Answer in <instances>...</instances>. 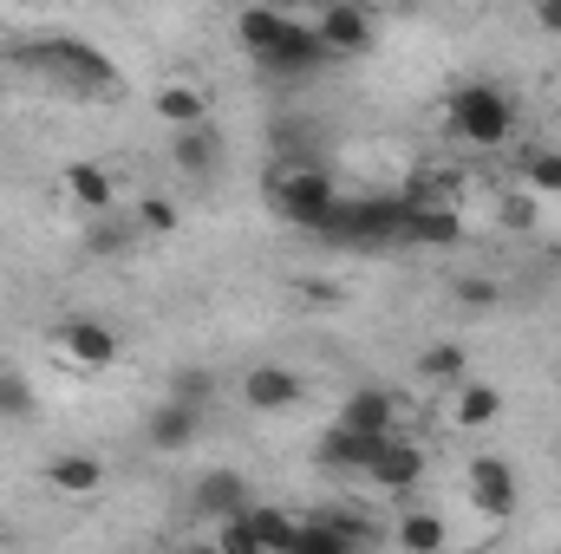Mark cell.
Segmentation results:
<instances>
[{"instance_id": "3", "label": "cell", "mask_w": 561, "mask_h": 554, "mask_svg": "<svg viewBox=\"0 0 561 554\" xmlns=\"http://www.w3.org/2000/svg\"><path fill=\"white\" fill-rule=\"evenodd\" d=\"M359 476H366V483H379L386 496H412V489L424 483V450L405 437V430H386V437H373V443H366Z\"/></svg>"}, {"instance_id": "16", "label": "cell", "mask_w": 561, "mask_h": 554, "mask_svg": "<svg viewBox=\"0 0 561 554\" xmlns=\"http://www.w3.org/2000/svg\"><path fill=\"white\" fill-rule=\"evenodd\" d=\"M190 503H196L203 516H236V509H249L255 496H249V476H242V470H209V476H196Z\"/></svg>"}, {"instance_id": "5", "label": "cell", "mask_w": 561, "mask_h": 554, "mask_svg": "<svg viewBox=\"0 0 561 554\" xmlns=\"http://www.w3.org/2000/svg\"><path fill=\"white\" fill-rule=\"evenodd\" d=\"M53 346H59L72 366H85V372H105V366L125 359V339H118L105 320H92V313H72V320L53 333Z\"/></svg>"}, {"instance_id": "22", "label": "cell", "mask_w": 561, "mask_h": 554, "mask_svg": "<svg viewBox=\"0 0 561 554\" xmlns=\"http://www.w3.org/2000/svg\"><path fill=\"white\" fill-rule=\"evenodd\" d=\"M131 242H144V235H138V222L118 216V209H99L92 229H85V249H92V255H118V249H131Z\"/></svg>"}, {"instance_id": "12", "label": "cell", "mask_w": 561, "mask_h": 554, "mask_svg": "<svg viewBox=\"0 0 561 554\" xmlns=\"http://www.w3.org/2000/svg\"><path fill=\"white\" fill-rule=\"evenodd\" d=\"M333 424H346V430H359V437H379V430H399V399L386 392V385H359Z\"/></svg>"}, {"instance_id": "6", "label": "cell", "mask_w": 561, "mask_h": 554, "mask_svg": "<svg viewBox=\"0 0 561 554\" xmlns=\"http://www.w3.org/2000/svg\"><path fill=\"white\" fill-rule=\"evenodd\" d=\"M313 33L327 39L333 59H359V53H373V13H366L359 0H327V7L313 13Z\"/></svg>"}, {"instance_id": "27", "label": "cell", "mask_w": 561, "mask_h": 554, "mask_svg": "<svg viewBox=\"0 0 561 554\" xmlns=\"http://www.w3.org/2000/svg\"><path fill=\"white\" fill-rule=\"evenodd\" d=\"M529 183H536V196H542V189H561V157L556 150H536V157H529Z\"/></svg>"}, {"instance_id": "10", "label": "cell", "mask_w": 561, "mask_h": 554, "mask_svg": "<svg viewBox=\"0 0 561 554\" xmlns=\"http://www.w3.org/2000/svg\"><path fill=\"white\" fill-rule=\"evenodd\" d=\"M39 476H46V489L66 496V503H85V496L105 489V463H99L92 450H59V457H46Z\"/></svg>"}, {"instance_id": "30", "label": "cell", "mask_w": 561, "mask_h": 554, "mask_svg": "<svg viewBox=\"0 0 561 554\" xmlns=\"http://www.w3.org/2000/svg\"><path fill=\"white\" fill-rule=\"evenodd\" d=\"M463 300H470V307H490V300H496V280H463Z\"/></svg>"}, {"instance_id": "9", "label": "cell", "mask_w": 561, "mask_h": 554, "mask_svg": "<svg viewBox=\"0 0 561 554\" xmlns=\"http://www.w3.org/2000/svg\"><path fill=\"white\" fill-rule=\"evenodd\" d=\"M196 430H203V412L196 405H183V399H157L150 417H144V443L157 450V457H176V450H190L196 443Z\"/></svg>"}, {"instance_id": "21", "label": "cell", "mask_w": 561, "mask_h": 554, "mask_svg": "<svg viewBox=\"0 0 561 554\" xmlns=\"http://www.w3.org/2000/svg\"><path fill=\"white\" fill-rule=\"evenodd\" d=\"M444 542H450V529H444V516H437V509H405V516H399V549L437 554Z\"/></svg>"}, {"instance_id": "15", "label": "cell", "mask_w": 561, "mask_h": 554, "mask_svg": "<svg viewBox=\"0 0 561 554\" xmlns=\"http://www.w3.org/2000/svg\"><path fill=\"white\" fill-rule=\"evenodd\" d=\"M170 163H176V176H216L222 143H216V131H209V118H203V125L170 131Z\"/></svg>"}, {"instance_id": "18", "label": "cell", "mask_w": 561, "mask_h": 554, "mask_svg": "<svg viewBox=\"0 0 561 554\" xmlns=\"http://www.w3.org/2000/svg\"><path fill=\"white\" fill-rule=\"evenodd\" d=\"M287 20H294L287 7H242V13H236V33H242V46H249V59H262V53L275 46V39H280V26H287Z\"/></svg>"}, {"instance_id": "1", "label": "cell", "mask_w": 561, "mask_h": 554, "mask_svg": "<svg viewBox=\"0 0 561 554\" xmlns=\"http://www.w3.org/2000/svg\"><path fill=\"white\" fill-rule=\"evenodd\" d=\"M444 125H450V138L470 143V150H496V143L516 138V99H510V85H496V79H470V85L450 92Z\"/></svg>"}, {"instance_id": "11", "label": "cell", "mask_w": 561, "mask_h": 554, "mask_svg": "<svg viewBox=\"0 0 561 554\" xmlns=\"http://www.w3.org/2000/svg\"><path fill=\"white\" fill-rule=\"evenodd\" d=\"M444 399H450V424H457V430H490V424L503 417V385L470 379V372H463Z\"/></svg>"}, {"instance_id": "28", "label": "cell", "mask_w": 561, "mask_h": 554, "mask_svg": "<svg viewBox=\"0 0 561 554\" xmlns=\"http://www.w3.org/2000/svg\"><path fill=\"white\" fill-rule=\"evenodd\" d=\"M503 222L529 229V222H536V203H529V196H510V203H503Z\"/></svg>"}, {"instance_id": "20", "label": "cell", "mask_w": 561, "mask_h": 554, "mask_svg": "<svg viewBox=\"0 0 561 554\" xmlns=\"http://www.w3.org/2000/svg\"><path fill=\"white\" fill-rule=\"evenodd\" d=\"M39 59H46V66H59L66 79H92V85H105V79H112V66H105L92 46H66V39H53V46H39Z\"/></svg>"}, {"instance_id": "31", "label": "cell", "mask_w": 561, "mask_h": 554, "mask_svg": "<svg viewBox=\"0 0 561 554\" xmlns=\"http://www.w3.org/2000/svg\"><path fill=\"white\" fill-rule=\"evenodd\" d=\"M20 7H33V0H20Z\"/></svg>"}, {"instance_id": "24", "label": "cell", "mask_w": 561, "mask_h": 554, "mask_svg": "<svg viewBox=\"0 0 561 554\" xmlns=\"http://www.w3.org/2000/svg\"><path fill=\"white\" fill-rule=\"evenodd\" d=\"M463 372H470V353H463V346H424L419 353V379L424 385H444V392H450Z\"/></svg>"}, {"instance_id": "8", "label": "cell", "mask_w": 561, "mask_h": 554, "mask_svg": "<svg viewBox=\"0 0 561 554\" xmlns=\"http://www.w3.org/2000/svg\"><path fill=\"white\" fill-rule=\"evenodd\" d=\"M236 399H242L249 412L268 417V412H294V405L307 399V385H300L294 366H275V359H268V366H249V372L236 379Z\"/></svg>"}, {"instance_id": "25", "label": "cell", "mask_w": 561, "mask_h": 554, "mask_svg": "<svg viewBox=\"0 0 561 554\" xmlns=\"http://www.w3.org/2000/svg\"><path fill=\"white\" fill-rule=\"evenodd\" d=\"M359 542H366V529H353V522H300V542L294 549L340 554V549H359Z\"/></svg>"}, {"instance_id": "7", "label": "cell", "mask_w": 561, "mask_h": 554, "mask_svg": "<svg viewBox=\"0 0 561 554\" xmlns=\"http://www.w3.org/2000/svg\"><path fill=\"white\" fill-rule=\"evenodd\" d=\"M463 489H470V503L483 509V516H516V503H523V483H516V470H510V457H470V470H463Z\"/></svg>"}, {"instance_id": "26", "label": "cell", "mask_w": 561, "mask_h": 554, "mask_svg": "<svg viewBox=\"0 0 561 554\" xmlns=\"http://www.w3.org/2000/svg\"><path fill=\"white\" fill-rule=\"evenodd\" d=\"M131 222H138V235H176L183 216H176L170 196H138V216H131Z\"/></svg>"}, {"instance_id": "17", "label": "cell", "mask_w": 561, "mask_h": 554, "mask_svg": "<svg viewBox=\"0 0 561 554\" xmlns=\"http://www.w3.org/2000/svg\"><path fill=\"white\" fill-rule=\"evenodd\" d=\"M457 235H463V222H457L450 209H424V203H405L399 242H419V249H444V242H457Z\"/></svg>"}, {"instance_id": "2", "label": "cell", "mask_w": 561, "mask_h": 554, "mask_svg": "<svg viewBox=\"0 0 561 554\" xmlns=\"http://www.w3.org/2000/svg\"><path fill=\"white\" fill-rule=\"evenodd\" d=\"M268 209L287 229H313L320 235L333 222V209H340V189H333V176L320 163H280L268 176Z\"/></svg>"}, {"instance_id": "23", "label": "cell", "mask_w": 561, "mask_h": 554, "mask_svg": "<svg viewBox=\"0 0 561 554\" xmlns=\"http://www.w3.org/2000/svg\"><path fill=\"white\" fill-rule=\"evenodd\" d=\"M33 412H39V392H33V379H26L20 366H0V424H26Z\"/></svg>"}, {"instance_id": "4", "label": "cell", "mask_w": 561, "mask_h": 554, "mask_svg": "<svg viewBox=\"0 0 561 554\" xmlns=\"http://www.w3.org/2000/svg\"><path fill=\"white\" fill-rule=\"evenodd\" d=\"M327 59H333V53H327V39L313 33V20H287V26H280V39L255 59V66H262V72H275L280 85H294V79H313Z\"/></svg>"}, {"instance_id": "19", "label": "cell", "mask_w": 561, "mask_h": 554, "mask_svg": "<svg viewBox=\"0 0 561 554\" xmlns=\"http://www.w3.org/2000/svg\"><path fill=\"white\" fill-rule=\"evenodd\" d=\"M163 392L183 399V405H196V412H209V405L222 399V372H216V366H176Z\"/></svg>"}, {"instance_id": "13", "label": "cell", "mask_w": 561, "mask_h": 554, "mask_svg": "<svg viewBox=\"0 0 561 554\" xmlns=\"http://www.w3.org/2000/svg\"><path fill=\"white\" fill-rule=\"evenodd\" d=\"M150 112H157V125L183 131V125H203V118H209V99H203L196 79H163V85L150 92Z\"/></svg>"}, {"instance_id": "29", "label": "cell", "mask_w": 561, "mask_h": 554, "mask_svg": "<svg viewBox=\"0 0 561 554\" xmlns=\"http://www.w3.org/2000/svg\"><path fill=\"white\" fill-rule=\"evenodd\" d=\"M536 26L542 33H561V0H536Z\"/></svg>"}, {"instance_id": "14", "label": "cell", "mask_w": 561, "mask_h": 554, "mask_svg": "<svg viewBox=\"0 0 561 554\" xmlns=\"http://www.w3.org/2000/svg\"><path fill=\"white\" fill-rule=\"evenodd\" d=\"M59 189H66L79 209H92V216H99V209H118V176H112L105 163H66V170H59Z\"/></svg>"}]
</instances>
